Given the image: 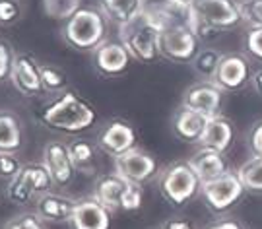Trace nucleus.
I'll return each instance as SVG.
<instances>
[{
    "label": "nucleus",
    "mask_w": 262,
    "mask_h": 229,
    "mask_svg": "<svg viewBox=\"0 0 262 229\" xmlns=\"http://www.w3.org/2000/svg\"><path fill=\"white\" fill-rule=\"evenodd\" d=\"M130 60L132 57L121 41H105L103 45H99L94 51V66L103 76L122 74L128 68Z\"/></svg>",
    "instance_id": "2eb2a0df"
},
{
    "label": "nucleus",
    "mask_w": 262,
    "mask_h": 229,
    "mask_svg": "<svg viewBox=\"0 0 262 229\" xmlns=\"http://www.w3.org/2000/svg\"><path fill=\"white\" fill-rule=\"evenodd\" d=\"M144 0H99V12L119 29L136 21L144 14Z\"/></svg>",
    "instance_id": "6ab92c4d"
},
{
    "label": "nucleus",
    "mask_w": 262,
    "mask_h": 229,
    "mask_svg": "<svg viewBox=\"0 0 262 229\" xmlns=\"http://www.w3.org/2000/svg\"><path fill=\"white\" fill-rule=\"evenodd\" d=\"M241 21L251 29L262 28V0H239Z\"/></svg>",
    "instance_id": "7c9ffc66"
},
{
    "label": "nucleus",
    "mask_w": 262,
    "mask_h": 229,
    "mask_svg": "<svg viewBox=\"0 0 262 229\" xmlns=\"http://www.w3.org/2000/svg\"><path fill=\"white\" fill-rule=\"evenodd\" d=\"M10 80H12L14 87L26 97H35L43 91L41 66L35 62V58L31 57V55H28V53H18L14 57Z\"/></svg>",
    "instance_id": "f8f14e48"
},
{
    "label": "nucleus",
    "mask_w": 262,
    "mask_h": 229,
    "mask_svg": "<svg viewBox=\"0 0 262 229\" xmlns=\"http://www.w3.org/2000/svg\"><path fill=\"white\" fill-rule=\"evenodd\" d=\"M4 229H45L37 214H18L4 225Z\"/></svg>",
    "instance_id": "f704fd0d"
},
{
    "label": "nucleus",
    "mask_w": 262,
    "mask_h": 229,
    "mask_svg": "<svg viewBox=\"0 0 262 229\" xmlns=\"http://www.w3.org/2000/svg\"><path fill=\"white\" fill-rule=\"evenodd\" d=\"M188 29L196 35L198 39H200V43L202 41H210V39L217 37L220 33H222V29L214 28V26H210V24H206L204 19L196 18L194 14H190V21H188Z\"/></svg>",
    "instance_id": "72a5a7b5"
},
{
    "label": "nucleus",
    "mask_w": 262,
    "mask_h": 229,
    "mask_svg": "<svg viewBox=\"0 0 262 229\" xmlns=\"http://www.w3.org/2000/svg\"><path fill=\"white\" fill-rule=\"evenodd\" d=\"M21 148V124L10 111H0V152L16 153Z\"/></svg>",
    "instance_id": "5701e85b"
},
{
    "label": "nucleus",
    "mask_w": 262,
    "mask_h": 229,
    "mask_svg": "<svg viewBox=\"0 0 262 229\" xmlns=\"http://www.w3.org/2000/svg\"><path fill=\"white\" fill-rule=\"evenodd\" d=\"M24 14V4L19 0H0V24L12 26Z\"/></svg>",
    "instance_id": "473e14b6"
},
{
    "label": "nucleus",
    "mask_w": 262,
    "mask_h": 229,
    "mask_svg": "<svg viewBox=\"0 0 262 229\" xmlns=\"http://www.w3.org/2000/svg\"><path fill=\"white\" fill-rule=\"evenodd\" d=\"M245 47H247V53H249L251 57L262 60V28L249 29V31H247Z\"/></svg>",
    "instance_id": "c9c22d12"
},
{
    "label": "nucleus",
    "mask_w": 262,
    "mask_h": 229,
    "mask_svg": "<svg viewBox=\"0 0 262 229\" xmlns=\"http://www.w3.org/2000/svg\"><path fill=\"white\" fill-rule=\"evenodd\" d=\"M237 177L243 182L245 191L262 192V157H251L237 169Z\"/></svg>",
    "instance_id": "bb28decb"
},
{
    "label": "nucleus",
    "mask_w": 262,
    "mask_h": 229,
    "mask_svg": "<svg viewBox=\"0 0 262 229\" xmlns=\"http://www.w3.org/2000/svg\"><path fill=\"white\" fill-rule=\"evenodd\" d=\"M161 229H194L192 227V223L185 218H171L163 223V227Z\"/></svg>",
    "instance_id": "58836bf2"
},
{
    "label": "nucleus",
    "mask_w": 262,
    "mask_h": 229,
    "mask_svg": "<svg viewBox=\"0 0 262 229\" xmlns=\"http://www.w3.org/2000/svg\"><path fill=\"white\" fill-rule=\"evenodd\" d=\"M62 37L78 51H95L107 41V19L95 8H80L62 28Z\"/></svg>",
    "instance_id": "f03ea898"
},
{
    "label": "nucleus",
    "mask_w": 262,
    "mask_h": 229,
    "mask_svg": "<svg viewBox=\"0 0 262 229\" xmlns=\"http://www.w3.org/2000/svg\"><path fill=\"white\" fill-rule=\"evenodd\" d=\"M245 187L237 173H225L214 181L200 185V194L206 202V206L214 212H225L241 200Z\"/></svg>",
    "instance_id": "0eeeda50"
},
{
    "label": "nucleus",
    "mask_w": 262,
    "mask_h": 229,
    "mask_svg": "<svg viewBox=\"0 0 262 229\" xmlns=\"http://www.w3.org/2000/svg\"><path fill=\"white\" fill-rule=\"evenodd\" d=\"M200 53V39L188 28H173L159 35V57L173 62H190Z\"/></svg>",
    "instance_id": "1a4fd4ad"
},
{
    "label": "nucleus",
    "mask_w": 262,
    "mask_h": 229,
    "mask_svg": "<svg viewBox=\"0 0 262 229\" xmlns=\"http://www.w3.org/2000/svg\"><path fill=\"white\" fill-rule=\"evenodd\" d=\"M68 150H70V157L74 163L76 171L82 173H94L99 157H97V148L88 140H72L68 144Z\"/></svg>",
    "instance_id": "b1692460"
},
{
    "label": "nucleus",
    "mask_w": 262,
    "mask_h": 229,
    "mask_svg": "<svg viewBox=\"0 0 262 229\" xmlns=\"http://www.w3.org/2000/svg\"><path fill=\"white\" fill-rule=\"evenodd\" d=\"M208 117L196 113L192 109L181 105L175 117H173V130L181 140H185L188 144H200V138L206 130Z\"/></svg>",
    "instance_id": "412c9836"
},
{
    "label": "nucleus",
    "mask_w": 262,
    "mask_h": 229,
    "mask_svg": "<svg viewBox=\"0 0 262 229\" xmlns=\"http://www.w3.org/2000/svg\"><path fill=\"white\" fill-rule=\"evenodd\" d=\"M76 202L70 196H62V194H41L35 202V214L43 221H51V223H64L70 221L72 212L76 208Z\"/></svg>",
    "instance_id": "a211bd4d"
},
{
    "label": "nucleus",
    "mask_w": 262,
    "mask_h": 229,
    "mask_svg": "<svg viewBox=\"0 0 262 229\" xmlns=\"http://www.w3.org/2000/svg\"><path fill=\"white\" fill-rule=\"evenodd\" d=\"M183 107L192 109V111H196V113L212 119L215 114H220L222 89L215 86L212 80L200 82V84L188 87L187 91H185V96H183Z\"/></svg>",
    "instance_id": "4468645a"
},
{
    "label": "nucleus",
    "mask_w": 262,
    "mask_h": 229,
    "mask_svg": "<svg viewBox=\"0 0 262 229\" xmlns=\"http://www.w3.org/2000/svg\"><path fill=\"white\" fill-rule=\"evenodd\" d=\"M146 2V6H150V4H159V2H163V0H144Z\"/></svg>",
    "instance_id": "79ce46f5"
},
{
    "label": "nucleus",
    "mask_w": 262,
    "mask_h": 229,
    "mask_svg": "<svg viewBox=\"0 0 262 229\" xmlns=\"http://www.w3.org/2000/svg\"><path fill=\"white\" fill-rule=\"evenodd\" d=\"M249 140H251V148H253L254 155H256V157H262V121H258V123L251 128Z\"/></svg>",
    "instance_id": "4c0bfd02"
},
{
    "label": "nucleus",
    "mask_w": 262,
    "mask_h": 229,
    "mask_svg": "<svg viewBox=\"0 0 262 229\" xmlns=\"http://www.w3.org/2000/svg\"><path fill=\"white\" fill-rule=\"evenodd\" d=\"M224 55H220L215 49H200L194 60H192V68L196 70L198 74L206 80H214V74L217 66H220V60Z\"/></svg>",
    "instance_id": "cd10ccee"
},
{
    "label": "nucleus",
    "mask_w": 262,
    "mask_h": 229,
    "mask_svg": "<svg viewBox=\"0 0 262 229\" xmlns=\"http://www.w3.org/2000/svg\"><path fill=\"white\" fill-rule=\"evenodd\" d=\"M14 53L10 49L8 43L0 41V82L10 78V72H12V64H14Z\"/></svg>",
    "instance_id": "e433bc0d"
},
{
    "label": "nucleus",
    "mask_w": 262,
    "mask_h": 229,
    "mask_svg": "<svg viewBox=\"0 0 262 229\" xmlns=\"http://www.w3.org/2000/svg\"><path fill=\"white\" fill-rule=\"evenodd\" d=\"M190 167L194 169V173L198 175L200 182L214 181L217 177H222L225 173H229V165L227 159L222 152H215L210 148H202L198 150L192 157H190Z\"/></svg>",
    "instance_id": "aec40b11"
},
{
    "label": "nucleus",
    "mask_w": 262,
    "mask_h": 229,
    "mask_svg": "<svg viewBox=\"0 0 262 229\" xmlns=\"http://www.w3.org/2000/svg\"><path fill=\"white\" fill-rule=\"evenodd\" d=\"M231 144H233V124L222 114L212 117L208 121L202 138H200V146L225 153L231 148Z\"/></svg>",
    "instance_id": "4be33fe9"
},
{
    "label": "nucleus",
    "mask_w": 262,
    "mask_h": 229,
    "mask_svg": "<svg viewBox=\"0 0 262 229\" xmlns=\"http://www.w3.org/2000/svg\"><path fill=\"white\" fill-rule=\"evenodd\" d=\"M192 14L217 29H229L241 21L237 0H192Z\"/></svg>",
    "instance_id": "9b49d317"
},
{
    "label": "nucleus",
    "mask_w": 262,
    "mask_h": 229,
    "mask_svg": "<svg viewBox=\"0 0 262 229\" xmlns=\"http://www.w3.org/2000/svg\"><path fill=\"white\" fill-rule=\"evenodd\" d=\"M97 144L103 152L111 153L113 157L136 148V132L124 121H113L99 132Z\"/></svg>",
    "instance_id": "f3484780"
},
{
    "label": "nucleus",
    "mask_w": 262,
    "mask_h": 229,
    "mask_svg": "<svg viewBox=\"0 0 262 229\" xmlns=\"http://www.w3.org/2000/svg\"><path fill=\"white\" fill-rule=\"evenodd\" d=\"M200 179L188 162L171 163L159 175V192L171 206H183L200 192Z\"/></svg>",
    "instance_id": "20e7f679"
},
{
    "label": "nucleus",
    "mask_w": 262,
    "mask_h": 229,
    "mask_svg": "<svg viewBox=\"0 0 262 229\" xmlns=\"http://www.w3.org/2000/svg\"><path fill=\"white\" fill-rule=\"evenodd\" d=\"M119 39L132 60L154 62L159 57V31L151 28L144 16L119 29Z\"/></svg>",
    "instance_id": "39448f33"
},
{
    "label": "nucleus",
    "mask_w": 262,
    "mask_h": 229,
    "mask_svg": "<svg viewBox=\"0 0 262 229\" xmlns=\"http://www.w3.org/2000/svg\"><path fill=\"white\" fill-rule=\"evenodd\" d=\"M41 123L51 130L78 134L95 124V111L74 91H62L41 111Z\"/></svg>",
    "instance_id": "f257e3e1"
},
{
    "label": "nucleus",
    "mask_w": 262,
    "mask_h": 229,
    "mask_svg": "<svg viewBox=\"0 0 262 229\" xmlns=\"http://www.w3.org/2000/svg\"><path fill=\"white\" fill-rule=\"evenodd\" d=\"M251 84H253V89L256 91V96L262 97V68H258L256 72L251 78Z\"/></svg>",
    "instance_id": "a19ab883"
},
{
    "label": "nucleus",
    "mask_w": 262,
    "mask_h": 229,
    "mask_svg": "<svg viewBox=\"0 0 262 229\" xmlns=\"http://www.w3.org/2000/svg\"><path fill=\"white\" fill-rule=\"evenodd\" d=\"M190 14H192V0H163L159 4L146 6L142 16L161 35L173 28H188Z\"/></svg>",
    "instance_id": "423d86ee"
},
{
    "label": "nucleus",
    "mask_w": 262,
    "mask_h": 229,
    "mask_svg": "<svg viewBox=\"0 0 262 229\" xmlns=\"http://www.w3.org/2000/svg\"><path fill=\"white\" fill-rule=\"evenodd\" d=\"M43 163L47 167V171L53 177V182L58 187H66L70 185L76 175V167L70 157V150L68 144L58 142V140H51L45 144L43 148Z\"/></svg>",
    "instance_id": "ddd939ff"
},
{
    "label": "nucleus",
    "mask_w": 262,
    "mask_h": 229,
    "mask_svg": "<svg viewBox=\"0 0 262 229\" xmlns=\"http://www.w3.org/2000/svg\"><path fill=\"white\" fill-rule=\"evenodd\" d=\"M111 214L95 198H84L76 202L70 223L72 229H111Z\"/></svg>",
    "instance_id": "dca6fc26"
},
{
    "label": "nucleus",
    "mask_w": 262,
    "mask_h": 229,
    "mask_svg": "<svg viewBox=\"0 0 262 229\" xmlns=\"http://www.w3.org/2000/svg\"><path fill=\"white\" fill-rule=\"evenodd\" d=\"M24 163L19 162L16 153L0 152V179L2 181H12L19 171H21Z\"/></svg>",
    "instance_id": "2f4dec72"
},
{
    "label": "nucleus",
    "mask_w": 262,
    "mask_h": 229,
    "mask_svg": "<svg viewBox=\"0 0 262 229\" xmlns=\"http://www.w3.org/2000/svg\"><path fill=\"white\" fill-rule=\"evenodd\" d=\"M41 84H43V91L58 94L66 87L68 80L60 68L53 66V64H43L41 66Z\"/></svg>",
    "instance_id": "c85d7f7f"
},
{
    "label": "nucleus",
    "mask_w": 262,
    "mask_h": 229,
    "mask_svg": "<svg viewBox=\"0 0 262 229\" xmlns=\"http://www.w3.org/2000/svg\"><path fill=\"white\" fill-rule=\"evenodd\" d=\"M84 0H41V8L45 16L55 21H68L78 10L82 8Z\"/></svg>",
    "instance_id": "a878e982"
},
{
    "label": "nucleus",
    "mask_w": 262,
    "mask_h": 229,
    "mask_svg": "<svg viewBox=\"0 0 262 229\" xmlns=\"http://www.w3.org/2000/svg\"><path fill=\"white\" fill-rule=\"evenodd\" d=\"M251 62L241 53H229L220 60V66L214 74L215 86L222 91H237L251 82Z\"/></svg>",
    "instance_id": "9d476101"
},
{
    "label": "nucleus",
    "mask_w": 262,
    "mask_h": 229,
    "mask_svg": "<svg viewBox=\"0 0 262 229\" xmlns=\"http://www.w3.org/2000/svg\"><path fill=\"white\" fill-rule=\"evenodd\" d=\"M19 177L24 179V181L28 182V187L31 189L33 194H47L51 191V187L55 185L53 182V177H51V173L47 171V167H45V163H26L24 167H21V171H19Z\"/></svg>",
    "instance_id": "393cba45"
},
{
    "label": "nucleus",
    "mask_w": 262,
    "mask_h": 229,
    "mask_svg": "<svg viewBox=\"0 0 262 229\" xmlns=\"http://www.w3.org/2000/svg\"><path fill=\"white\" fill-rule=\"evenodd\" d=\"M109 212H138L144 202L142 185L124 181L117 173L103 175L94 189V196Z\"/></svg>",
    "instance_id": "7ed1b4c3"
},
{
    "label": "nucleus",
    "mask_w": 262,
    "mask_h": 229,
    "mask_svg": "<svg viewBox=\"0 0 262 229\" xmlns=\"http://www.w3.org/2000/svg\"><path fill=\"white\" fill-rule=\"evenodd\" d=\"M6 196H8L10 202H14V204H18V206H26V204H29L31 198H33V192H31V189L28 187V182L24 181L18 173V175H16L12 181H8V185H6Z\"/></svg>",
    "instance_id": "c756f323"
},
{
    "label": "nucleus",
    "mask_w": 262,
    "mask_h": 229,
    "mask_svg": "<svg viewBox=\"0 0 262 229\" xmlns=\"http://www.w3.org/2000/svg\"><path fill=\"white\" fill-rule=\"evenodd\" d=\"M113 163H115V173L134 185H144L158 175V163L154 155L138 148H132L128 152L113 157Z\"/></svg>",
    "instance_id": "6e6552de"
},
{
    "label": "nucleus",
    "mask_w": 262,
    "mask_h": 229,
    "mask_svg": "<svg viewBox=\"0 0 262 229\" xmlns=\"http://www.w3.org/2000/svg\"><path fill=\"white\" fill-rule=\"evenodd\" d=\"M208 229H243V225L237 220H222L215 221L214 225H210Z\"/></svg>",
    "instance_id": "ea45409f"
}]
</instances>
